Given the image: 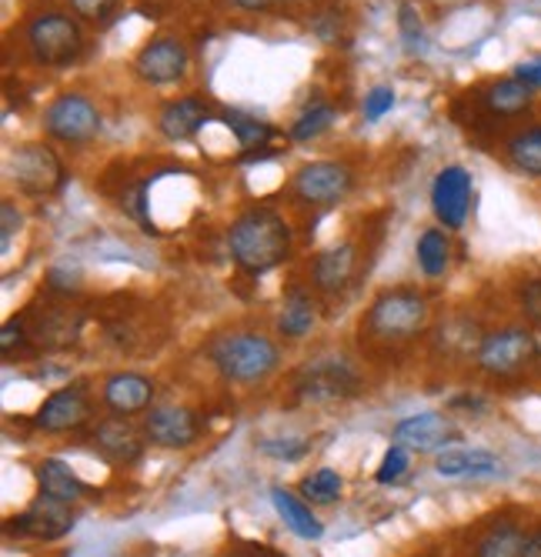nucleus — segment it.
<instances>
[{"instance_id": "1", "label": "nucleus", "mask_w": 541, "mask_h": 557, "mask_svg": "<svg viewBox=\"0 0 541 557\" xmlns=\"http://www.w3.org/2000/svg\"><path fill=\"white\" fill-rule=\"evenodd\" d=\"M228 247H231L234 264L244 274L261 277V274L281 268L291 258V227L278 211L251 208L231 224Z\"/></svg>"}, {"instance_id": "2", "label": "nucleus", "mask_w": 541, "mask_h": 557, "mask_svg": "<svg viewBox=\"0 0 541 557\" xmlns=\"http://www.w3.org/2000/svg\"><path fill=\"white\" fill-rule=\"evenodd\" d=\"M211 361L221 371L224 381L234 384H258L271 377L281 364V350L271 337L255 334V331H237V334H221L211 344Z\"/></svg>"}, {"instance_id": "3", "label": "nucleus", "mask_w": 541, "mask_h": 557, "mask_svg": "<svg viewBox=\"0 0 541 557\" xmlns=\"http://www.w3.org/2000/svg\"><path fill=\"white\" fill-rule=\"evenodd\" d=\"M431 308L425 294L408 290V287H395V290H384L365 318V327L374 341L384 344H398V341H411L428 327Z\"/></svg>"}, {"instance_id": "4", "label": "nucleus", "mask_w": 541, "mask_h": 557, "mask_svg": "<svg viewBox=\"0 0 541 557\" xmlns=\"http://www.w3.org/2000/svg\"><path fill=\"white\" fill-rule=\"evenodd\" d=\"M27 47L44 67H71L84 54V34L64 14H40L27 24Z\"/></svg>"}, {"instance_id": "5", "label": "nucleus", "mask_w": 541, "mask_h": 557, "mask_svg": "<svg viewBox=\"0 0 541 557\" xmlns=\"http://www.w3.org/2000/svg\"><path fill=\"white\" fill-rule=\"evenodd\" d=\"M534 350H538L534 331L512 324V327L488 331L481 337V347L475 350V364L488 377H512L534 361Z\"/></svg>"}, {"instance_id": "6", "label": "nucleus", "mask_w": 541, "mask_h": 557, "mask_svg": "<svg viewBox=\"0 0 541 557\" xmlns=\"http://www.w3.org/2000/svg\"><path fill=\"white\" fill-rule=\"evenodd\" d=\"M8 177L27 197H51L64 187V164L51 147L24 144L8 158Z\"/></svg>"}, {"instance_id": "7", "label": "nucleus", "mask_w": 541, "mask_h": 557, "mask_svg": "<svg viewBox=\"0 0 541 557\" xmlns=\"http://www.w3.org/2000/svg\"><path fill=\"white\" fill-rule=\"evenodd\" d=\"M44 134L61 144H90L101 134V111L84 94H61L44 111Z\"/></svg>"}, {"instance_id": "8", "label": "nucleus", "mask_w": 541, "mask_h": 557, "mask_svg": "<svg viewBox=\"0 0 541 557\" xmlns=\"http://www.w3.org/2000/svg\"><path fill=\"white\" fill-rule=\"evenodd\" d=\"M355 187V174L341 161H311L291 181V194L311 208H331L344 200Z\"/></svg>"}, {"instance_id": "9", "label": "nucleus", "mask_w": 541, "mask_h": 557, "mask_svg": "<svg viewBox=\"0 0 541 557\" xmlns=\"http://www.w3.org/2000/svg\"><path fill=\"white\" fill-rule=\"evenodd\" d=\"M187 67H190V54L184 40L177 37H155L147 40L137 58H134V71L144 84L151 87H168V84H177L187 77Z\"/></svg>"}, {"instance_id": "10", "label": "nucleus", "mask_w": 541, "mask_h": 557, "mask_svg": "<svg viewBox=\"0 0 541 557\" xmlns=\"http://www.w3.org/2000/svg\"><path fill=\"white\" fill-rule=\"evenodd\" d=\"M358 387L361 381L348 358H318L302 371L298 384H294V391L305 400H341L358 394Z\"/></svg>"}, {"instance_id": "11", "label": "nucleus", "mask_w": 541, "mask_h": 557, "mask_svg": "<svg viewBox=\"0 0 541 557\" xmlns=\"http://www.w3.org/2000/svg\"><path fill=\"white\" fill-rule=\"evenodd\" d=\"M471 174L462 164H448L441 168L434 184H431V211L438 218L441 227L448 231H462L471 211Z\"/></svg>"}, {"instance_id": "12", "label": "nucleus", "mask_w": 541, "mask_h": 557, "mask_svg": "<svg viewBox=\"0 0 541 557\" xmlns=\"http://www.w3.org/2000/svg\"><path fill=\"white\" fill-rule=\"evenodd\" d=\"M74 528V511L71 504L58 500V497H47L40 494L24 515H17L8 531L17 534V537H34V541H54V537H64L67 531Z\"/></svg>"}, {"instance_id": "13", "label": "nucleus", "mask_w": 541, "mask_h": 557, "mask_svg": "<svg viewBox=\"0 0 541 557\" xmlns=\"http://www.w3.org/2000/svg\"><path fill=\"white\" fill-rule=\"evenodd\" d=\"M90 414H94V408H90V397L84 387H61L37 408L34 424L44 434H64V431L84 428L90 421Z\"/></svg>"}, {"instance_id": "14", "label": "nucleus", "mask_w": 541, "mask_h": 557, "mask_svg": "<svg viewBox=\"0 0 541 557\" xmlns=\"http://www.w3.org/2000/svg\"><path fill=\"white\" fill-rule=\"evenodd\" d=\"M155 381L151 377H144V374H134V371H121V374H111L104 381V404H108V411H114L118 418H131V414H144V411H151V404H155Z\"/></svg>"}, {"instance_id": "15", "label": "nucleus", "mask_w": 541, "mask_h": 557, "mask_svg": "<svg viewBox=\"0 0 541 557\" xmlns=\"http://www.w3.org/2000/svg\"><path fill=\"white\" fill-rule=\"evenodd\" d=\"M144 434L158 447H190L198 441V418H194L187 408H151V414L144 418Z\"/></svg>"}, {"instance_id": "16", "label": "nucleus", "mask_w": 541, "mask_h": 557, "mask_svg": "<svg viewBox=\"0 0 541 557\" xmlns=\"http://www.w3.org/2000/svg\"><path fill=\"white\" fill-rule=\"evenodd\" d=\"M355 274H358V247L355 244H334L311 261V284L321 294L344 290Z\"/></svg>"}, {"instance_id": "17", "label": "nucleus", "mask_w": 541, "mask_h": 557, "mask_svg": "<svg viewBox=\"0 0 541 557\" xmlns=\"http://www.w3.org/2000/svg\"><path fill=\"white\" fill-rule=\"evenodd\" d=\"M452 437H455V424H452L445 414H438V411L411 414V418H405V421L395 428V441H398L402 447L418 450V454H428V450L445 447Z\"/></svg>"}, {"instance_id": "18", "label": "nucleus", "mask_w": 541, "mask_h": 557, "mask_svg": "<svg viewBox=\"0 0 541 557\" xmlns=\"http://www.w3.org/2000/svg\"><path fill=\"white\" fill-rule=\"evenodd\" d=\"M211 121V104L201 97H177L161 111L158 127L168 140H190Z\"/></svg>"}, {"instance_id": "19", "label": "nucleus", "mask_w": 541, "mask_h": 557, "mask_svg": "<svg viewBox=\"0 0 541 557\" xmlns=\"http://www.w3.org/2000/svg\"><path fill=\"white\" fill-rule=\"evenodd\" d=\"M94 447L104 454L108 461L114 465H134L144 450V441L137 437V431L124 421V418H111V421H101L90 434Z\"/></svg>"}, {"instance_id": "20", "label": "nucleus", "mask_w": 541, "mask_h": 557, "mask_svg": "<svg viewBox=\"0 0 541 557\" xmlns=\"http://www.w3.org/2000/svg\"><path fill=\"white\" fill-rule=\"evenodd\" d=\"M434 471L441 478H495V474H502V461L491 450L452 447V450L438 454Z\"/></svg>"}, {"instance_id": "21", "label": "nucleus", "mask_w": 541, "mask_h": 557, "mask_svg": "<svg viewBox=\"0 0 541 557\" xmlns=\"http://www.w3.org/2000/svg\"><path fill=\"white\" fill-rule=\"evenodd\" d=\"M81 324H84V314L77 308H47L44 314H37L34 321V341L47 350H64L77 341L81 334Z\"/></svg>"}, {"instance_id": "22", "label": "nucleus", "mask_w": 541, "mask_h": 557, "mask_svg": "<svg viewBox=\"0 0 541 557\" xmlns=\"http://www.w3.org/2000/svg\"><path fill=\"white\" fill-rule=\"evenodd\" d=\"M318 321V304L315 297L305 290V287H291L284 294V304H281V314H278V331L291 341L298 337H308L311 327Z\"/></svg>"}, {"instance_id": "23", "label": "nucleus", "mask_w": 541, "mask_h": 557, "mask_svg": "<svg viewBox=\"0 0 541 557\" xmlns=\"http://www.w3.org/2000/svg\"><path fill=\"white\" fill-rule=\"evenodd\" d=\"M271 504H274V511L281 515V521L287 524V531H294L298 537L318 541L324 534L321 521L308 508V500H302L298 494H291L287 487H271Z\"/></svg>"}, {"instance_id": "24", "label": "nucleus", "mask_w": 541, "mask_h": 557, "mask_svg": "<svg viewBox=\"0 0 541 557\" xmlns=\"http://www.w3.org/2000/svg\"><path fill=\"white\" fill-rule=\"evenodd\" d=\"M37 484H40V494L47 497H58L64 504H77L81 497L90 494V487L58 458H44L37 465Z\"/></svg>"}, {"instance_id": "25", "label": "nucleus", "mask_w": 541, "mask_h": 557, "mask_svg": "<svg viewBox=\"0 0 541 557\" xmlns=\"http://www.w3.org/2000/svg\"><path fill=\"white\" fill-rule=\"evenodd\" d=\"M481 100L495 117H518V114H525L531 108L534 90L528 84H521L518 77H505V81L488 84Z\"/></svg>"}, {"instance_id": "26", "label": "nucleus", "mask_w": 541, "mask_h": 557, "mask_svg": "<svg viewBox=\"0 0 541 557\" xmlns=\"http://www.w3.org/2000/svg\"><path fill=\"white\" fill-rule=\"evenodd\" d=\"M415 255H418V268L425 277H441L448 268H452V240L445 231H425L418 237V247H415Z\"/></svg>"}, {"instance_id": "27", "label": "nucleus", "mask_w": 541, "mask_h": 557, "mask_svg": "<svg viewBox=\"0 0 541 557\" xmlns=\"http://www.w3.org/2000/svg\"><path fill=\"white\" fill-rule=\"evenodd\" d=\"M505 154L515 171H521L528 177H541V127H525V131L512 134L505 144Z\"/></svg>"}, {"instance_id": "28", "label": "nucleus", "mask_w": 541, "mask_h": 557, "mask_svg": "<svg viewBox=\"0 0 541 557\" xmlns=\"http://www.w3.org/2000/svg\"><path fill=\"white\" fill-rule=\"evenodd\" d=\"M525 541L528 534L515 524H499L491 528L481 541H478V550L475 557H521L525 554Z\"/></svg>"}, {"instance_id": "29", "label": "nucleus", "mask_w": 541, "mask_h": 557, "mask_svg": "<svg viewBox=\"0 0 541 557\" xmlns=\"http://www.w3.org/2000/svg\"><path fill=\"white\" fill-rule=\"evenodd\" d=\"M224 124L237 137V144L248 150V154L255 147H268L271 137H274V127L268 121H258V117L244 114V111H224Z\"/></svg>"}, {"instance_id": "30", "label": "nucleus", "mask_w": 541, "mask_h": 557, "mask_svg": "<svg viewBox=\"0 0 541 557\" xmlns=\"http://www.w3.org/2000/svg\"><path fill=\"white\" fill-rule=\"evenodd\" d=\"M334 121H337V111L331 104H311L308 111L298 114V121L291 124V140L308 144V140L321 137L324 131H331Z\"/></svg>"}, {"instance_id": "31", "label": "nucleus", "mask_w": 541, "mask_h": 557, "mask_svg": "<svg viewBox=\"0 0 541 557\" xmlns=\"http://www.w3.org/2000/svg\"><path fill=\"white\" fill-rule=\"evenodd\" d=\"M341 491H344V481L331 468H318L315 474H308L302 481V494L308 504H334V500H341Z\"/></svg>"}, {"instance_id": "32", "label": "nucleus", "mask_w": 541, "mask_h": 557, "mask_svg": "<svg viewBox=\"0 0 541 557\" xmlns=\"http://www.w3.org/2000/svg\"><path fill=\"white\" fill-rule=\"evenodd\" d=\"M405 471H408V447H402V444H395V447H388V454L381 458V468H378V484H395V481H402L405 478Z\"/></svg>"}, {"instance_id": "33", "label": "nucleus", "mask_w": 541, "mask_h": 557, "mask_svg": "<svg viewBox=\"0 0 541 557\" xmlns=\"http://www.w3.org/2000/svg\"><path fill=\"white\" fill-rule=\"evenodd\" d=\"M518 308L531 324H541V277H528L518 287Z\"/></svg>"}, {"instance_id": "34", "label": "nucleus", "mask_w": 541, "mask_h": 557, "mask_svg": "<svg viewBox=\"0 0 541 557\" xmlns=\"http://www.w3.org/2000/svg\"><path fill=\"white\" fill-rule=\"evenodd\" d=\"M391 108H395V90L391 87H374L365 94V121H381Z\"/></svg>"}, {"instance_id": "35", "label": "nucleus", "mask_w": 541, "mask_h": 557, "mask_svg": "<svg viewBox=\"0 0 541 557\" xmlns=\"http://www.w3.org/2000/svg\"><path fill=\"white\" fill-rule=\"evenodd\" d=\"M71 8H74V14H81L84 21L104 24V21L114 14L118 0H71Z\"/></svg>"}, {"instance_id": "36", "label": "nucleus", "mask_w": 541, "mask_h": 557, "mask_svg": "<svg viewBox=\"0 0 541 557\" xmlns=\"http://www.w3.org/2000/svg\"><path fill=\"white\" fill-rule=\"evenodd\" d=\"M402 34H405V44H408V50H418V44H421V17L415 14V8L411 4H402Z\"/></svg>"}, {"instance_id": "37", "label": "nucleus", "mask_w": 541, "mask_h": 557, "mask_svg": "<svg viewBox=\"0 0 541 557\" xmlns=\"http://www.w3.org/2000/svg\"><path fill=\"white\" fill-rule=\"evenodd\" d=\"M0 218H4V234H0V240H4V250L11 247V237H14V231H21V214H17V208H14V200H4L0 205Z\"/></svg>"}, {"instance_id": "38", "label": "nucleus", "mask_w": 541, "mask_h": 557, "mask_svg": "<svg viewBox=\"0 0 541 557\" xmlns=\"http://www.w3.org/2000/svg\"><path fill=\"white\" fill-rule=\"evenodd\" d=\"M21 344H24V321H21V318H11V321L4 324V331H0V350L11 354V350L21 347Z\"/></svg>"}, {"instance_id": "39", "label": "nucleus", "mask_w": 541, "mask_h": 557, "mask_svg": "<svg viewBox=\"0 0 541 557\" xmlns=\"http://www.w3.org/2000/svg\"><path fill=\"white\" fill-rule=\"evenodd\" d=\"M261 450L271 454V458H284V461H294V458H302L305 454V444H274V441H261Z\"/></svg>"}, {"instance_id": "40", "label": "nucleus", "mask_w": 541, "mask_h": 557, "mask_svg": "<svg viewBox=\"0 0 541 557\" xmlns=\"http://www.w3.org/2000/svg\"><path fill=\"white\" fill-rule=\"evenodd\" d=\"M515 77H518L521 84H528L531 90H538V87H541V61H521V64L515 67Z\"/></svg>"}, {"instance_id": "41", "label": "nucleus", "mask_w": 541, "mask_h": 557, "mask_svg": "<svg viewBox=\"0 0 541 557\" xmlns=\"http://www.w3.org/2000/svg\"><path fill=\"white\" fill-rule=\"evenodd\" d=\"M51 287H54V290H64V294H71V290H77V287H81V281H77V274L51 271Z\"/></svg>"}, {"instance_id": "42", "label": "nucleus", "mask_w": 541, "mask_h": 557, "mask_svg": "<svg viewBox=\"0 0 541 557\" xmlns=\"http://www.w3.org/2000/svg\"><path fill=\"white\" fill-rule=\"evenodd\" d=\"M234 8H241V11H268V8H274L278 0H231Z\"/></svg>"}, {"instance_id": "43", "label": "nucleus", "mask_w": 541, "mask_h": 557, "mask_svg": "<svg viewBox=\"0 0 541 557\" xmlns=\"http://www.w3.org/2000/svg\"><path fill=\"white\" fill-rule=\"evenodd\" d=\"M521 557H541V531L528 534V541H525V554H521Z\"/></svg>"}, {"instance_id": "44", "label": "nucleus", "mask_w": 541, "mask_h": 557, "mask_svg": "<svg viewBox=\"0 0 541 557\" xmlns=\"http://www.w3.org/2000/svg\"><path fill=\"white\" fill-rule=\"evenodd\" d=\"M534 341H538V350H534V361L541 364V334H534Z\"/></svg>"}]
</instances>
